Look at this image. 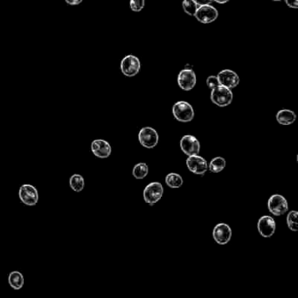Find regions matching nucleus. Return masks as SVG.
Returning <instances> with one entry per match:
<instances>
[{
	"label": "nucleus",
	"mask_w": 298,
	"mask_h": 298,
	"mask_svg": "<svg viewBox=\"0 0 298 298\" xmlns=\"http://www.w3.org/2000/svg\"><path fill=\"white\" fill-rule=\"evenodd\" d=\"M172 114L176 120L181 123H189L194 118V110L189 102L180 101L172 107Z\"/></svg>",
	"instance_id": "obj_1"
},
{
	"label": "nucleus",
	"mask_w": 298,
	"mask_h": 298,
	"mask_svg": "<svg viewBox=\"0 0 298 298\" xmlns=\"http://www.w3.org/2000/svg\"><path fill=\"white\" fill-rule=\"evenodd\" d=\"M232 92L230 88L219 85L212 89L211 100L215 105L219 107H227L230 105L232 101Z\"/></svg>",
	"instance_id": "obj_2"
},
{
	"label": "nucleus",
	"mask_w": 298,
	"mask_h": 298,
	"mask_svg": "<svg viewBox=\"0 0 298 298\" xmlns=\"http://www.w3.org/2000/svg\"><path fill=\"white\" fill-rule=\"evenodd\" d=\"M18 197L26 206H35L39 201V192L33 184H24L18 190Z\"/></svg>",
	"instance_id": "obj_3"
},
{
	"label": "nucleus",
	"mask_w": 298,
	"mask_h": 298,
	"mask_svg": "<svg viewBox=\"0 0 298 298\" xmlns=\"http://www.w3.org/2000/svg\"><path fill=\"white\" fill-rule=\"evenodd\" d=\"M120 66L123 75L127 77H133L139 73L141 62L135 55L129 54L122 60Z\"/></svg>",
	"instance_id": "obj_4"
},
{
	"label": "nucleus",
	"mask_w": 298,
	"mask_h": 298,
	"mask_svg": "<svg viewBox=\"0 0 298 298\" xmlns=\"http://www.w3.org/2000/svg\"><path fill=\"white\" fill-rule=\"evenodd\" d=\"M138 140L142 146L147 149H152L158 145L159 136L157 131L153 128L145 127L141 129L139 132Z\"/></svg>",
	"instance_id": "obj_5"
},
{
	"label": "nucleus",
	"mask_w": 298,
	"mask_h": 298,
	"mask_svg": "<svg viewBox=\"0 0 298 298\" xmlns=\"http://www.w3.org/2000/svg\"><path fill=\"white\" fill-rule=\"evenodd\" d=\"M267 208L272 215L281 216L287 213L289 206L287 199L283 196L280 194H274L268 199Z\"/></svg>",
	"instance_id": "obj_6"
},
{
	"label": "nucleus",
	"mask_w": 298,
	"mask_h": 298,
	"mask_svg": "<svg viewBox=\"0 0 298 298\" xmlns=\"http://www.w3.org/2000/svg\"><path fill=\"white\" fill-rule=\"evenodd\" d=\"M164 193V187L159 182H152L148 184L144 190V199L146 203L153 206L155 203L161 199Z\"/></svg>",
	"instance_id": "obj_7"
},
{
	"label": "nucleus",
	"mask_w": 298,
	"mask_h": 298,
	"mask_svg": "<svg viewBox=\"0 0 298 298\" xmlns=\"http://www.w3.org/2000/svg\"><path fill=\"white\" fill-rule=\"evenodd\" d=\"M194 16L196 17L199 22L202 24H210L215 22L217 19L219 13L213 5H201L198 7L197 12Z\"/></svg>",
	"instance_id": "obj_8"
},
{
	"label": "nucleus",
	"mask_w": 298,
	"mask_h": 298,
	"mask_svg": "<svg viewBox=\"0 0 298 298\" xmlns=\"http://www.w3.org/2000/svg\"><path fill=\"white\" fill-rule=\"evenodd\" d=\"M197 83V78L194 71L192 69H183L180 72L178 75V84L180 88L184 91L192 90Z\"/></svg>",
	"instance_id": "obj_9"
},
{
	"label": "nucleus",
	"mask_w": 298,
	"mask_h": 298,
	"mask_svg": "<svg viewBox=\"0 0 298 298\" xmlns=\"http://www.w3.org/2000/svg\"><path fill=\"white\" fill-rule=\"evenodd\" d=\"M186 166L188 167L189 171L197 175H203L208 170V164L206 159L199 155L189 156L186 159Z\"/></svg>",
	"instance_id": "obj_10"
},
{
	"label": "nucleus",
	"mask_w": 298,
	"mask_h": 298,
	"mask_svg": "<svg viewBox=\"0 0 298 298\" xmlns=\"http://www.w3.org/2000/svg\"><path fill=\"white\" fill-rule=\"evenodd\" d=\"M180 148L188 157L199 155L200 151V144L195 136L186 135L183 136L180 140Z\"/></svg>",
	"instance_id": "obj_11"
},
{
	"label": "nucleus",
	"mask_w": 298,
	"mask_h": 298,
	"mask_svg": "<svg viewBox=\"0 0 298 298\" xmlns=\"http://www.w3.org/2000/svg\"><path fill=\"white\" fill-rule=\"evenodd\" d=\"M232 230L228 224L219 223L215 226L213 231V238L219 245H226L231 240Z\"/></svg>",
	"instance_id": "obj_12"
},
{
	"label": "nucleus",
	"mask_w": 298,
	"mask_h": 298,
	"mask_svg": "<svg viewBox=\"0 0 298 298\" xmlns=\"http://www.w3.org/2000/svg\"><path fill=\"white\" fill-rule=\"evenodd\" d=\"M260 234L265 238L273 236L276 232V224L275 219L270 216H263L260 218L257 223Z\"/></svg>",
	"instance_id": "obj_13"
},
{
	"label": "nucleus",
	"mask_w": 298,
	"mask_h": 298,
	"mask_svg": "<svg viewBox=\"0 0 298 298\" xmlns=\"http://www.w3.org/2000/svg\"><path fill=\"white\" fill-rule=\"evenodd\" d=\"M217 77L219 80V85H222L224 87H227L230 89L237 87L240 83L239 75L231 69H224L220 71Z\"/></svg>",
	"instance_id": "obj_14"
},
{
	"label": "nucleus",
	"mask_w": 298,
	"mask_h": 298,
	"mask_svg": "<svg viewBox=\"0 0 298 298\" xmlns=\"http://www.w3.org/2000/svg\"><path fill=\"white\" fill-rule=\"evenodd\" d=\"M91 150L96 157L104 159L111 155L112 148L109 142L103 139H96L91 143Z\"/></svg>",
	"instance_id": "obj_15"
},
{
	"label": "nucleus",
	"mask_w": 298,
	"mask_h": 298,
	"mask_svg": "<svg viewBox=\"0 0 298 298\" xmlns=\"http://www.w3.org/2000/svg\"><path fill=\"white\" fill-rule=\"evenodd\" d=\"M276 117L281 125H290L297 120V115L292 110H281L277 112Z\"/></svg>",
	"instance_id": "obj_16"
},
{
	"label": "nucleus",
	"mask_w": 298,
	"mask_h": 298,
	"mask_svg": "<svg viewBox=\"0 0 298 298\" xmlns=\"http://www.w3.org/2000/svg\"><path fill=\"white\" fill-rule=\"evenodd\" d=\"M24 276L22 273L19 271H12L8 276V282L10 286L15 289V290H19L22 289L24 286Z\"/></svg>",
	"instance_id": "obj_17"
},
{
	"label": "nucleus",
	"mask_w": 298,
	"mask_h": 298,
	"mask_svg": "<svg viewBox=\"0 0 298 298\" xmlns=\"http://www.w3.org/2000/svg\"><path fill=\"white\" fill-rule=\"evenodd\" d=\"M69 186L75 193H81L85 186L83 177L80 174H74L69 179Z\"/></svg>",
	"instance_id": "obj_18"
},
{
	"label": "nucleus",
	"mask_w": 298,
	"mask_h": 298,
	"mask_svg": "<svg viewBox=\"0 0 298 298\" xmlns=\"http://www.w3.org/2000/svg\"><path fill=\"white\" fill-rule=\"evenodd\" d=\"M166 183L171 188H180L182 186L184 181H183V179L180 174L171 172L166 176Z\"/></svg>",
	"instance_id": "obj_19"
},
{
	"label": "nucleus",
	"mask_w": 298,
	"mask_h": 298,
	"mask_svg": "<svg viewBox=\"0 0 298 298\" xmlns=\"http://www.w3.org/2000/svg\"><path fill=\"white\" fill-rule=\"evenodd\" d=\"M226 167V160L222 157H217L215 158L210 164L208 165V170H210L211 172L214 173H219L223 171Z\"/></svg>",
	"instance_id": "obj_20"
},
{
	"label": "nucleus",
	"mask_w": 298,
	"mask_h": 298,
	"mask_svg": "<svg viewBox=\"0 0 298 298\" xmlns=\"http://www.w3.org/2000/svg\"><path fill=\"white\" fill-rule=\"evenodd\" d=\"M149 168L145 163H139L136 165L133 168V176L136 178V180H143L146 176L148 175Z\"/></svg>",
	"instance_id": "obj_21"
},
{
	"label": "nucleus",
	"mask_w": 298,
	"mask_h": 298,
	"mask_svg": "<svg viewBox=\"0 0 298 298\" xmlns=\"http://www.w3.org/2000/svg\"><path fill=\"white\" fill-rule=\"evenodd\" d=\"M298 213L297 211L289 212V215L287 216L288 227L293 232L298 231Z\"/></svg>",
	"instance_id": "obj_22"
},
{
	"label": "nucleus",
	"mask_w": 298,
	"mask_h": 298,
	"mask_svg": "<svg viewBox=\"0 0 298 298\" xmlns=\"http://www.w3.org/2000/svg\"><path fill=\"white\" fill-rule=\"evenodd\" d=\"M182 7L184 13L190 16H194L197 12L198 5L193 0H184L182 3Z\"/></svg>",
	"instance_id": "obj_23"
},
{
	"label": "nucleus",
	"mask_w": 298,
	"mask_h": 298,
	"mask_svg": "<svg viewBox=\"0 0 298 298\" xmlns=\"http://www.w3.org/2000/svg\"><path fill=\"white\" fill-rule=\"evenodd\" d=\"M145 0H131L130 6L133 12H141L145 8Z\"/></svg>",
	"instance_id": "obj_24"
},
{
	"label": "nucleus",
	"mask_w": 298,
	"mask_h": 298,
	"mask_svg": "<svg viewBox=\"0 0 298 298\" xmlns=\"http://www.w3.org/2000/svg\"><path fill=\"white\" fill-rule=\"evenodd\" d=\"M206 85L208 86V88L213 89V88L219 86V83L218 77L215 75H210L207 80H206Z\"/></svg>",
	"instance_id": "obj_25"
},
{
	"label": "nucleus",
	"mask_w": 298,
	"mask_h": 298,
	"mask_svg": "<svg viewBox=\"0 0 298 298\" xmlns=\"http://www.w3.org/2000/svg\"><path fill=\"white\" fill-rule=\"evenodd\" d=\"M285 3L290 8H293V9L298 8V0H285Z\"/></svg>",
	"instance_id": "obj_26"
},
{
	"label": "nucleus",
	"mask_w": 298,
	"mask_h": 298,
	"mask_svg": "<svg viewBox=\"0 0 298 298\" xmlns=\"http://www.w3.org/2000/svg\"><path fill=\"white\" fill-rule=\"evenodd\" d=\"M197 5L201 6V5H211V3L213 2V0H193Z\"/></svg>",
	"instance_id": "obj_27"
},
{
	"label": "nucleus",
	"mask_w": 298,
	"mask_h": 298,
	"mask_svg": "<svg viewBox=\"0 0 298 298\" xmlns=\"http://www.w3.org/2000/svg\"><path fill=\"white\" fill-rule=\"evenodd\" d=\"M68 5H80L83 0H65Z\"/></svg>",
	"instance_id": "obj_28"
},
{
	"label": "nucleus",
	"mask_w": 298,
	"mask_h": 298,
	"mask_svg": "<svg viewBox=\"0 0 298 298\" xmlns=\"http://www.w3.org/2000/svg\"><path fill=\"white\" fill-rule=\"evenodd\" d=\"M213 1H215V2L218 3V4H226V3H228V1H230V0H213Z\"/></svg>",
	"instance_id": "obj_29"
},
{
	"label": "nucleus",
	"mask_w": 298,
	"mask_h": 298,
	"mask_svg": "<svg viewBox=\"0 0 298 298\" xmlns=\"http://www.w3.org/2000/svg\"><path fill=\"white\" fill-rule=\"evenodd\" d=\"M272 1H275V2H280L281 0H272Z\"/></svg>",
	"instance_id": "obj_30"
}]
</instances>
